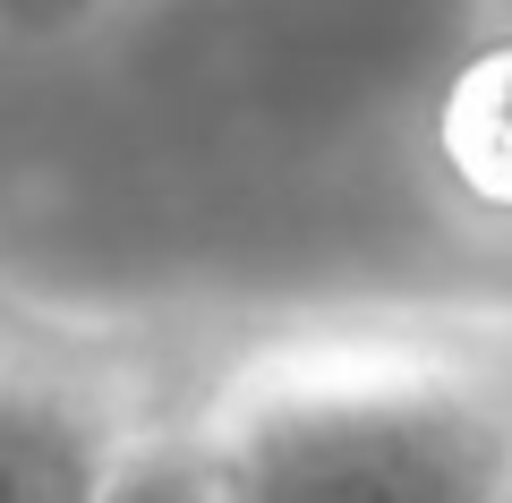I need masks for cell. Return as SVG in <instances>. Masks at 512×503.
I'll list each match as a JSON object with an SVG mask.
<instances>
[{
	"label": "cell",
	"instance_id": "cell-1",
	"mask_svg": "<svg viewBox=\"0 0 512 503\" xmlns=\"http://www.w3.org/2000/svg\"><path fill=\"white\" fill-rule=\"evenodd\" d=\"M436 154L470 205L512 214V43H487L453 69L436 111Z\"/></svg>",
	"mask_w": 512,
	"mask_h": 503
},
{
	"label": "cell",
	"instance_id": "cell-2",
	"mask_svg": "<svg viewBox=\"0 0 512 503\" xmlns=\"http://www.w3.org/2000/svg\"><path fill=\"white\" fill-rule=\"evenodd\" d=\"M0 503H86L77 444L9 384H0Z\"/></svg>",
	"mask_w": 512,
	"mask_h": 503
}]
</instances>
